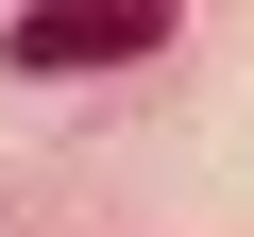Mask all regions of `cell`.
I'll return each instance as SVG.
<instances>
[{"instance_id":"cell-1","label":"cell","mask_w":254,"mask_h":237,"mask_svg":"<svg viewBox=\"0 0 254 237\" xmlns=\"http://www.w3.org/2000/svg\"><path fill=\"white\" fill-rule=\"evenodd\" d=\"M136 51H170V17H153V0H119V17H102V0H85V17H17V34H0V68H136Z\"/></svg>"}]
</instances>
